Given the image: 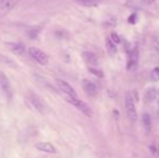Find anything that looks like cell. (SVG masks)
<instances>
[{
  "mask_svg": "<svg viewBox=\"0 0 159 158\" xmlns=\"http://www.w3.org/2000/svg\"><path fill=\"white\" fill-rule=\"evenodd\" d=\"M124 106H126V111H127L128 118L131 121H135L138 119V113H136V108L134 105V101L133 97L130 92H128L124 97Z\"/></svg>",
  "mask_w": 159,
  "mask_h": 158,
  "instance_id": "1",
  "label": "cell"
},
{
  "mask_svg": "<svg viewBox=\"0 0 159 158\" xmlns=\"http://www.w3.org/2000/svg\"><path fill=\"white\" fill-rule=\"evenodd\" d=\"M0 88L2 90L4 94L6 95L7 99L11 100L13 97V90H12V86L9 78L7 77V75L4 73L0 72Z\"/></svg>",
  "mask_w": 159,
  "mask_h": 158,
  "instance_id": "3",
  "label": "cell"
},
{
  "mask_svg": "<svg viewBox=\"0 0 159 158\" xmlns=\"http://www.w3.org/2000/svg\"><path fill=\"white\" fill-rule=\"evenodd\" d=\"M151 77L154 81H158L159 80V68L158 67H155L153 69L152 73H151Z\"/></svg>",
  "mask_w": 159,
  "mask_h": 158,
  "instance_id": "18",
  "label": "cell"
},
{
  "mask_svg": "<svg viewBox=\"0 0 159 158\" xmlns=\"http://www.w3.org/2000/svg\"><path fill=\"white\" fill-rule=\"evenodd\" d=\"M110 38L113 40L115 43H120V37L118 36V34H116V32H113V34L110 35Z\"/></svg>",
  "mask_w": 159,
  "mask_h": 158,
  "instance_id": "20",
  "label": "cell"
},
{
  "mask_svg": "<svg viewBox=\"0 0 159 158\" xmlns=\"http://www.w3.org/2000/svg\"><path fill=\"white\" fill-rule=\"evenodd\" d=\"M75 2H77L78 4H80L82 7L92 8L98 6V1L96 0H75Z\"/></svg>",
  "mask_w": 159,
  "mask_h": 158,
  "instance_id": "15",
  "label": "cell"
},
{
  "mask_svg": "<svg viewBox=\"0 0 159 158\" xmlns=\"http://www.w3.org/2000/svg\"><path fill=\"white\" fill-rule=\"evenodd\" d=\"M18 2V0H0V12L6 13L12 10L14 6Z\"/></svg>",
  "mask_w": 159,
  "mask_h": 158,
  "instance_id": "10",
  "label": "cell"
},
{
  "mask_svg": "<svg viewBox=\"0 0 159 158\" xmlns=\"http://www.w3.org/2000/svg\"><path fill=\"white\" fill-rule=\"evenodd\" d=\"M105 46H106V49H107V51H108L110 54H115V53H116V51H117L116 43L114 42V41L110 39V38H106Z\"/></svg>",
  "mask_w": 159,
  "mask_h": 158,
  "instance_id": "13",
  "label": "cell"
},
{
  "mask_svg": "<svg viewBox=\"0 0 159 158\" xmlns=\"http://www.w3.org/2000/svg\"><path fill=\"white\" fill-rule=\"evenodd\" d=\"M28 52H29V55H30V56H32V58L34 59L38 64H40V65L48 64V62H49L48 55H47L42 50H40L39 48L30 47L29 48Z\"/></svg>",
  "mask_w": 159,
  "mask_h": 158,
  "instance_id": "2",
  "label": "cell"
},
{
  "mask_svg": "<svg viewBox=\"0 0 159 158\" xmlns=\"http://www.w3.org/2000/svg\"><path fill=\"white\" fill-rule=\"evenodd\" d=\"M158 93H159V91H158Z\"/></svg>",
  "mask_w": 159,
  "mask_h": 158,
  "instance_id": "22",
  "label": "cell"
},
{
  "mask_svg": "<svg viewBox=\"0 0 159 158\" xmlns=\"http://www.w3.org/2000/svg\"><path fill=\"white\" fill-rule=\"evenodd\" d=\"M89 71L90 73H92L93 75L98 76V77H103V73L98 68H94V67H89Z\"/></svg>",
  "mask_w": 159,
  "mask_h": 158,
  "instance_id": "19",
  "label": "cell"
},
{
  "mask_svg": "<svg viewBox=\"0 0 159 158\" xmlns=\"http://www.w3.org/2000/svg\"><path fill=\"white\" fill-rule=\"evenodd\" d=\"M67 101L69 102V103H71V105H74V106L77 108L78 111H81L83 115L88 116V117H91V116H92L91 108L89 107L88 105L86 104L83 101L79 100L78 97H67Z\"/></svg>",
  "mask_w": 159,
  "mask_h": 158,
  "instance_id": "4",
  "label": "cell"
},
{
  "mask_svg": "<svg viewBox=\"0 0 159 158\" xmlns=\"http://www.w3.org/2000/svg\"><path fill=\"white\" fill-rule=\"evenodd\" d=\"M27 101H28V103L32 105V107H34L37 111L39 113H42L45 111V104H43V102L41 101V99L38 97V95H36L35 93H30L27 97Z\"/></svg>",
  "mask_w": 159,
  "mask_h": 158,
  "instance_id": "6",
  "label": "cell"
},
{
  "mask_svg": "<svg viewBox=\"0 0 159 158\" xmlns=\"http://www.w3.org/2000/svg\"><path fill=\"white\" fill-rule=\"evenodd\" d=\"M139 62V51L138 48H135L131 51L130 55H129V61H128V69H133L136 67Z\"/></svg>",
  "mask_w": 159,
  "mask_h": 158,
  "instance_id": "9",
  "label": "cell"
},
{
  "mask_svg": "<svg viewBox=\"0 0 159 158\" xmlns=\"http://www.w3.org/2000/svg\"><path fill=\"white\" fill-rule=\"evenodd\" d=\"M82 56L85 59V61L90 65H96L98 64V58L95 56V54L91 53V52H85L82 54Z\"/></svg>",
  "mask_w": 159,
  "mask_h": 158,
  "instance_id": "12",
  "label": "cell"
},
{
  "mask_svg": "<svg viewBox=\"0 0 159 158\" xmlns=\"http://www.w3.org/2000/svg\"><path fill=\"white\" fill-rule=\"evenodd\" d=\"M143 125H144L145 130L148 132L149 130H151V127H152V120H151L149 115L148 114H146V113L143 115Z\"/></svg>",
  "mask_w": 159,
  "mask_h": 158,
  "instance_id": "16",
  "label": "cell"
},
{
  "mask_svg": "<svg viewBox=\"0 0 159 158\" xmlns=\"http://www.w3.org/2000/svg\"><path fill=\"white\" fill-rule=\"evenodd\" d=\"M36 148L40 152H43V153H49V154H55L57 153V148L48 142H39V143L36 144Z\"/></svg>",
  "mask_w": 159,
  "mask_h": 158,
  "instance_id": "8",
  "label": "cell"
},
{
  "mask_svg": "<svg viewBox=\"0 0 159 158\" xmlns=\"http://www.w3.org/2000/svg\"><path fill=\"white\" fill-rule=\"evenodd\" d=\"M0 62L4 63V65H7V66H9V67H12V68L16 67V63L12 59L8 58L6 55H2V54H0Z\"/></svg>",
  "mask_w": 159,
  "mask_h": 158,
  "instance_id": "14",
  "label": "cell"
},
{
  "mask_svg": "<svg viewBox=\"0 0 159 158\" xmlns=\"http://www.w3.org/2000/svg\"><path fill=\"white\" fill-rule=\"evenodd\" d=\"M157 90H155V89H149L148 91H147V93H146V100L147 101H153L154 99H155L156 97H157Z\"/></svg>",
  "mask_w": 159,
  "mask_h": 158,
  "instance_id": "17",
  "label": "cell"
},
{
  "mask_svg": "<svg viewBox=\"0 0 159 158\" xmlns=\"http://www.w3.org/2000/svg\"><path fill=\"white\" fill-rule=\"evenodd\" d=\"M142 2H144L145 4H153L155 2V0H141Z\"/></svg>",
  "mask_w": 159,
  "mask_h": 158,
  "instance_id": "21",
  "label": "cell"
},
{
  "mask_svg": "<svg viewBox=\"0 0 159 158\" xmlns=\"http://www.w3.org/2000/svg\"><path fill=\"white\" fill-rule=\"evenodd\" d=\"M11 51H13L16 54H22L25 50V46L22 42H10L9 43Z\"/></svg>",
  "mask_w": 159,
  "mask_h": 158,
  "instance_id": "11",
  "label": "cell"
},
{
  "mask_svg": "<svg viewBox=\"0 0 159 158\" xmlns=\"http://www.w3.org/2000/svg\"><path fill=\"white\" fill-rule=\"evenodd\" d=\"M82 88L85 90V92L90 97H94L96 93H98V88H96L95 83H92L91 80H88V79H85L82 81Z\"/></svg>",
  "mask_w": 159,
  "mask_h": 158,
  "instance_id": "7",
  "label": "cell"
},
{
  "mask_svg": "<svg viewBox=\"0 0 159 158\" xmlns=\"http://www.w3.org/2000/svg\"><path fill=\"white\" fill-rule=\"evenodd\" d=\"M57 88L63 92L64 94H66L68 97H77V92L75 91L73 87L65 80L62 79H57Z\"/></svg>",
  "mask_w": 159,
  "mask_h": 158,
  "instance_id": "5",
  "label": "cell"
}]
</instances>
